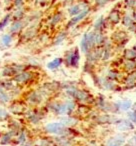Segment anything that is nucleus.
Instances as JSON below:
<instances>
[{
	"mask_svg": "<svg viewBox=\"0 0 136 146\" xmlns=\"http://www.w3.org/2000/svg\"><path fill=\"white\" fill-rule=\"evenodd\" d=\"M44 130L46 133L53 134L56 136H67L70 133V128L65 127L60 122H51L45 125Z\"/></svg>",
	"mask_w": 136,
	"mask_h": 146,
	"instance_id": "obj_1",
	"label": "nucleus"
},
{
	"mask_svg": "<svg viewBox=\"0 0 136 146\" xmlns=\"http://www.w3.org/2000/svg\"><path fill=\"white\" fill-rule=\"evenodd\" d=\"M30 138H29V134L25 128H22L18 133L16 134L14 138V142H13V145L14 146H23L27 141H29Z\"/></svg>",
	"mask_w": 136,
	"mask_h": 146,
	"instance_id": "obj_2",
	"label": "nucleus"
},
{
	"mask_svg": "<svg viewBox=\"0 0 136 146\" xmlns=\"http://www.w3.org/2000/svg\"><path fill=\"white\" fill-rule=\"evenodd\" d=\"M14 138H15L14 134H13L12 132L7 130L6 132H3L2 133V136H1V138H0V145H2V146L13 145Z\"/></svg>",
	"mask_w": 136,
	"mask_h": 146,
	"instance_id": "obj_3",
	"label": "nucleus"
},
{
	"mask_svg": "<svg viewBox=\"0 0 136 146\" xmlns=\"http://www.w3.org/2000/svg\"><path fill=\"white\" fill-rule=\"evenodd\" d=\"M125 142V138L122 135H116L106 141L105 146H122Z\"/></svg>",
	"mask_w": 136,
	"mask_h": 146,
	"instance_id": "obj_4",
	"label": "nucleus"
},
{
	"mask_svg": "<svg viewBox=\"0 0 136 146\" xmlns=\"http://www.w3.org/2000/svg\"><path fill=\"white\" fill-rule=\"evenodd\" d=\"M53 144L56 146H71V139L67 136H57L53 140Z\"/></svg>",
	"mask_w": 136,
	"mask_h": 146,
	"instance_id": "obj_5",
	"label": "nucleus"
},
{
	"mask_svg": "<svg viewBox=\"0 0 136 146\" xmlns=\"http://www.w3.org/2000/svg\"><path fill=\"white\" fill-rule=\"evenodd\" d=\"M26 108L22 105V104H18V103H12L9 106V111L11 113L15 114V115H21V114H24Z\"/></svg>",
	"mask_w": 136,
	"mask_h": 146,
	"instance_id": "obj_6",
	"label": "nucleus"
},
{
	"mask_svg": "<svg viewBox=\"0 0 136 146\" xmlns=\"http://www.w3.org/2000/svg\"><path fill=\"white\" fill-rule=\"evenodd\" d=\"M30 77L31 74L29 72H21L14 76V81L18 82V83H25L30 79Z\"/></svg>",
	"mask_w": 136,
	"mask_h": 146,
	"instance_id": "obj_7",
	"label": "nucleus"
},
{
	"mask_svg": "<svg viewBox=\"0 0 136 146\" xmlns=\"http://www.w3.org/2000/svg\"><path fill=\"white\" fill-rule=\"evenodd\" d=\"M59 122H60L62 125H64L65 127L70 128L76 124V119H74V118H72V117H62Z\"/></svg>",
	"mask_w": 136,
	"mask_h": 146,
	"instance_id": "obj_8",
	"label": "nucleus"
},
{
	"mask_svg": "<svg viewBox=\"0 0 136 146\" xmlns=\"http://www.w3.org/2000/svg\"><path fill=\"white\" fill-rule=\"evenodd\" d=\"M23 26H24L23 21H20V20L13 21V23L11 24V27H10L11 33H16V32H18V31H21Z\"/></svg>",
	"mask_w": 136,
	"mask_h": 146,
	"instance_id": "obj_9",
	"label": "nucleus"
},
{
	"mask_svg": "<svg viewBox=\"0 0 136 146\" xmlns=\"http://www.w3.org/2000/svg\"><path fill=\"white\" fill-rule=\"evenodd\" d=\"M34 146H51L53 144V140L49 138H39L36 141H33Z\"/></svg>",
	"mask_w": 136,
	"mask_h": 146,
	"instance_id": "obj_10",
	"label": "nucleus"
},
{
	"mask_svg": "<svg viewBox=\"0 0 136 146\" xmlns=\"http://www.w3.org/2000/svg\"><path fill=\"white\" fill-rule=\"evenodd\" d=\"M11 100V96L7 92L3 90V88L0 87V104H6L9 103Z\"/></svg>",
	"mask_w": 136,
	"mask_h": 146,
	"instance_id": "obj_11",
	"label": "nucleus"
},
{
	"mask_svg": "<svg viewBox=\"0 0 136 146\" xmlns=\"http://www.w3.org/2000/svg\"><path fill=\"white\" fill-rule=\"evenodd\" d=\"M87 13H88V9H85V10L82 11L81 13H79V14L76 15V16L74 17V18H72L71 21H70L69 24H68V25H69V26H72V25L76 24V23H77L78 21H80L81 19H83L84 17H85L86 15H87Z\"/></svg>",
	"mask_w": 136,
	"mask_h": 146,
	"instance_id": "obj_12",
	"label": "nucleus"
},
{
	"mask_svg": "<svg viewBox=\"0 0 136 146\" xmlns=\"http://www.w3.org/2000/svg\"><path fill=\"white\" fill-rule=\"evenodd\" d=\"M41 99H42V96L39 93H37V92H34V93H32L29 96L28 101L31 104H39L41 102Z\"/></svg>",
	"mask_w": 136,
	"mask_h": 146,
	"instance_id": "obj_13",
	"label": "nucleus"
},
{
	"mask_svg": "<svg viewBox=\"0 0 136 146\" xmlns=\"http://www.w3.org/2000/svg\"><path fill=\"white\" fill-rule=\"evenodd\" d=\"M10 119V113L4 108L0 107V122L1 121H7Z\"/></svg>",
	"mask_w": 136,
	"mask_h": 146,
	"instance_id": "obj_14",
	"label": "nucleus"
},
{
	"mask_svg": "<svg viewBox=\"0 0 136 146\" xmlns=\"http://www.w3.org/2000/svg\"><path fill=\"white\" fill-rule=\"evenodd\" d=\"M11 41H12V37H11L10 34H5L2 36V39H1V45L5 47H8L10 45Z\"/></svg>",
	"mask_w": 136,
	"mask_h": 146,
	"instance_id": "obj_15",
	"label": "nucleus"
},
{
	"mask_svg": "<svg viewBox=\"0 0 136 146\" xmlns=\"http://www.w3.org/2000/svg\"><path fill=\"white\" fill-rule=\"evenodd\" d=\"M81 48H82V51L83 52H87L88 49L90 48L89 46V43H88V38H87V34H85L83 36V39H82L81 41Z\"/></svg>",
	"mask_w": 136,
	"mask_h": 146,
	"instance_id": "obj_16",
	"label": "nucleus"
},
{
	"mask_svg": "<svg viewBox=\"0 0 136 146\" xmlns=\"http://www.w3.org/2000/svg\"><path fill=\"white\" fill-rule=\"evenodd\" d=\"M24 15V10H23V7H20V8H15V12L13 13V17H14L16 20H19L21 19Z\"/></svg>",
	"mask_w": 136,
	"mask_h": 146,
	"instance_id": "obj_17",
	"label": "nucleus"
},
{
	"mask_svg": "<svg viewBox=\"0 0 136 146\" xmlns=\"http://www.w3.org/2000/svg\"><path fill=\"white\" fill-rule=\"evenodd\" d=\"M61 62H62V60H61L60 58H56V59H54L53 61H51L50 63H48V65H47V66H48V68H50V69H55L61 64Z\"/></svg>",
	"mask_w": 136,
	"mask_h": 146,
	"instance_id": "obj_18",
	"label": "nucleus"
},
{
	"mask_svg": "<svg viewBox=\"0 0 136 146\" xmlns=\"http://www.w3.org/2000/svg\"><path fill=\"white\" fill-rule=\"evenodd\" d=\"M10 18H11V14H7L6 16H5L4 18L2 19V20L0 21V31L3 30V29H4V27L6 26L7 24H8Z\"/></svg>",
	"mask_w": 136,
	"mask_h": 146,
	"instance_id": "obj_19",
	"label": "nucleus"
},
{
	"mask_svg": "<svg viewBox=\"0 0 136 146\" xmlns=\"http://www.w3.org/2000/svg\"><path fill=\"white\" fill-rule=\"evenodd\" d=\"M119 129L120 130H126V129H130V128H132V125L130 122L128 121H122L121 123L119 124Z\"/></svg>",
	"mask_w": 136,
	"mask_h": 146,
	"instance_id": "obj_20",
	"label": "nucleus"
},
{
	"mask_svg": "<svg viewBox=\"0 0 136 146\" xmlns=\"http://www.w3.org/2000/svg\"><path fill=\"white\" fill-rule=\"evenodd\" d=\"M80 12V7L78 6H73L71 7V8L69 9V14L71 15V16H74V15H77L78 13Z\"/></svg>",
	"mask_w": 136,
	"mask_h": 146,
	"instance_id": "obj_21",
	"label": "nucleus"
},
{
	"mask_svg": "<svg viewBox=\"0 0 136 146\" xmlns=\"http://www.w3.org/2000/svg\"><path fill=\"white\" fill-rule=\"evenodd\" d=\"M119 107L121 108L122 110H127L131 107V102L130 101H124L122 103L119 104Z\"/></svg>",
	"mask_w": 136,
	"mask_h": 146,
	"instance_id": "obj_22",
	"label": "nucleus"
},
{
	"mask_svg": "<svg viewBox=\"0 0 136 146\" xmlns=\"http://www.w3.org/2000/svg\"><path fill=\"white\" fill-rule=\"evenodd\" d=\"M65 104H66L67 112H68V113H70V112L74 109V107H75V103H74V102H72V101H68V102H66Z\"/></svg>",
	"mask_w": 136,
	"mask_h": 146,
	"instance_id": "obj_23",
	"label": "nucleus"
},
{
	"mask_svg": "<svg viewBox=\"0 0 136 146\" xmlns=\"http://www.w3.org/2000/svg\"><path fill=\"white\" fill-rule=\"evenodd\" d=\"M23 0H13V5L15 6V8H20L22 7Z\"/></svg>",
	"mask_w": 136,
	"mask_h": 146,
	"instance_id": "obj_24",
	"label": "nucleus"
},
{
	"mask_svg": "<svg viewBox=\"0 0 136 146\" xmlns=\"http://www.w3.org/2000/svg\"><path fill=\"white\" fill-rule=\"evenodd\" d=\"M110 19H111L113 22H117V21L119 20V18H118V14L117 13H111V15H110Z\"/></svg>",
	"mask_w": 136,
	"mask_h": 146,
	"instance_id": "obj_25",
	"label": "nucleus"
},
{
	"mask_svg": "<svg viewBox=\"0 0 136 146\" xmlns=\"http://www.w3.org/2000/svg\"><path fill=\"white\" fill-rule=\"evenodd\" d=\"M128 116H129V119L131 120V121H133L134 123H136V112L129 113V114H128Z\"/></svg>",
	"mask_w": 136,
	"mask_h": 146,
	"instance_id": "obj_26",
	"label": "nucleus"
},
{
	"mask_svg": "<svg viewBox=\"0 0 136 146\" xmlns=\"http://www.w3.org/2000/svg\"><path fill=\"white\" fill-rule=\"evenodd\" d=\"M65 38V34H60L58 37H57V40L55 41V44H59L61 41H63V39Z\"/></svg>",
	"mask_w": 136,
	"mask_h": 146,
	"instance_id": "obj_27",
	"label": "nucleus"
},
{
	"mask_svg": "<svg viewBox=\"0 0 136 146\" xmlns=\"http://www.w3.org/2000/svg\"><path fill=\"white\" fill-rule=\"evenodd\" d=\"M125 53H126V54H129V55H127L128 58H132V57H135L136 56L135 52H134V51H132V50H126Z\"/></svg>",
	"mask_w": 136,
	"mask_h": 146,
	"instance_id": "obj_28",
	"label": "nucleus"
},
{
	"mask_svg": "<svg viewBox=\"0 0 136 146\" xmlns=\"http://www.w3.org/2000/svg\"><path fill=\"white\" fill-rule=\"evenodd\" d=\"M60 20V15H56V16L53 18V20H52V24H56L58 21Z\"/></svg>",
	"mask_w": 136,
	"mask_h": 146,
	"instance_id": "obj_29",
	"label": "nucleus"
},
{
	"mask_svg": "<svg viewBox=\"0 0 136 146\" xmlns=\"http://www.w3.org/2000/svg\"><path fill=\"white\" fill-rule=\"evenodd\" d=\"M23 146H34V143H33V140H29V141H27L26 143H25Z\"/></svg>",
	"mask_w": 136,
	"mask_h": 146,
	"instance_id": "obj_30",
	"label": "nucleus"
},
{
	"mask_svg": "<svg viewBox=\"0 0 136 146\" xmlns=\"http://www.w3.org/2000/svg\"><path fill=\"white\" fill-rule=\"evenodd\" d=\"M107 1H108V0H96V2H97L98 4H100V5L104 4V3H106Z\"/></svg>",
	"mask_w": 136,
	"mask_h": 146,
	"instance_id": "obj_31",
	"label": "nucleus"
},
{
	"mask_svg": "<svg viewBox=\"0 0 136 146\" xmlns=\"http://www.w3.org/2000/svg\"><path fill=\"white\" fill-rule=\"evenodd\" d=\"M124 22H126L125 24H126V25H128V24H130L131 20L129 19V17H125V19H124Z\"/></svg>",
	"mask_w": 136,
	"mask_h": 146,
	"instance_id": "obj_32",
	"label": "nucleus"
},
{
	"mask_svg": "<svg viewBox=\"0 0 136 146\" xmlns=\"http://www.w3.org/2000/svg\"><path fill=\"white\" fill-rule=\"evenodd\" d=\"M2 133H3V132L1 131V129H0V138H1V136H2Z\"/></svg>",
	"mask_w": 136,
	"mask_h": 146,
	"instance_id": "obj_33",
	"label": "nucleus"
},
{
	"mask_svg": "<svg viewBox=\"0 0 136 146\" xmlns=\"http://www.w3.org/2000/svg\"><path fill=\"white\" fill-rule=\"evenodd\" d=\"M0 6H1V5H0Z\"/></svg>",
	"mask_w": 136,
	"mask_h": 146,
	"instance_id": "obj_34",
	"label": "nucleus"
},
{
	"mask_svg": "<svg viewBox=\"0 0 136 146\" xmlns=\"http://www.w3.org/2000/svg\"><path fill=\"white\" fill-rule=\"evenodd\" d=\"M104 146H105V145H104Z\"/></svg>",
	"mask_w": 136,
	"mask_h": 146,
	"instance_id": "obj_35",
	"label": "nucleus"
}]
</instances>
